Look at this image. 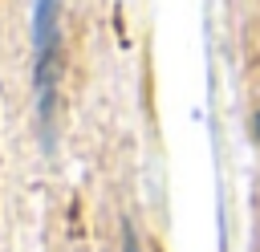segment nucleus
Returning <instances> with one entry per match:
<instances>
[{"label": "nucleus", "instance_id": "obj_1", "mask_svg": "<svg viewBox=\"0 0 260 252\" xmlns=\"http://www.w3.org/2000/svg\"><path fill=\"white\" fill-rule=\"evenodd\" d=\"M61 0H32V85L41 122L53 118V85H57V45H61Z\"/></svg>", "mask_w": 260, "mask_h": 252}]
</instances>
